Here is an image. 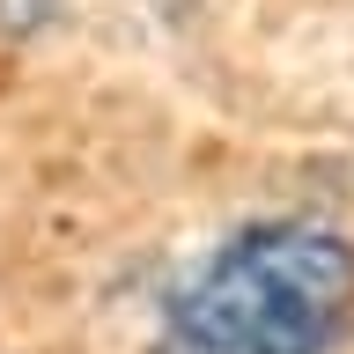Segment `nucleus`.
Here are the masks:
<instances>
[{"instance_id": "obj_1", "label": "nucleus", "mask_w": 354, "mask_h": 354, "mask_svg": "<svg viewBox=\"0 0 354 354\" xmlns=\"http://www.w3.org/2000/svg\"><path fill=\"white\" fill-rule=\"evenodd\" d=\"M347 325L354 236L317 214H259L170 288L148 354H332Z\"/></svg>"}]
</instances>
